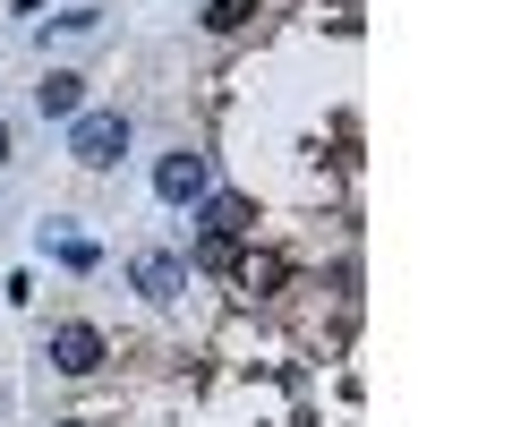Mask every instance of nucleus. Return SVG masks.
<instances>
[{"mask_svg": "<svg viewBox=\"0 0 512 427\" xmlns=\"http://www.w3.org/2000/svg\"><path fill=\"white\" fill-rule=\"evenodd\" d=\"M69 154H77L86 171H111V163L128 154V112H77V120H69Z\"/></svg>", "mask_w": 512, "mask_h": 427, "instance_id": "obj_1", "label": "nucleus"}, {"mask_svg": "<svg viewBox=\"0 0 512 427\" xmlns=\"http://www.w3.org/2000/svg\"><path fill=\"white\" fill-rule=\"evenodd\" d=\"M205 188H214V171H205V154H163V163H154V197H163V205H197L205 197Z\"/></svg>", "mask_w": 512, "mask_h": 427, "instance_id": "obj_2", "label": "nucleus"}, {"mask_svg": "<svg viewBox=\"0 0 512 427\" xmlns=\"http://www.w3.org/2000/svg\"><path fill=\"white\" fill-rule=\"evenodd\" d=\"M52 368H60V376H94V368H103V334H94L86 316L52 325Z\"/></svg>", "mask_w": 512, "mask_h": 427, "instance_id": "obj_3", "label": "nucleus"}, {"mask_svg": "<svg viewBox=\"0 0 512 427\" xmlns=\"http://www.w3.org/2000/svg\"><path fill=\"white\" fill-rule=\"evenodd\" d=\"M35 112H43V120H77V112H86V77H77V69H52V77L35 86Z\"/></svg>", "mask_w": 512, "mask_h": 427, "instance_id": "obj_4", "label": "nucleus"}, {"mask_svg": "<svg viewBox=\"0 0 512 427\" xmlns=\"http://www.w3.org/2000/svg\"><path fill=\"white\" fill-rule=\"evenodd\" d=\"M128 274H137V291H146V299H180L188 265H180V257H163V248H146V257L128 265Z\"/></svg>", "mask_w": 512, "mask_h": 427, "instance_id": "obj_5", "label": "nucleus"}, {"mask_svg": "<svg viewBox=\"0 0 512 427\" xmlns=\"http://www.w3.org/2000/svg\"><path fill=\"white\" fill-rule=\"evenodd\" d=\"M248 231V197H205V240H239Z\"/></svg>", "mask_w": 512, "mask_h": 427, "instance_id": "obj_6", "label": "nucleus"}, {"mask_svg": "<svg viewBox=\"0 0 512 427\" xmlns=\"http://www.w3.org/2000/svg\"><path fill=\"white\" fill-rule=\"evenodd\" d=\"M256 18V0H205V35H239Z\"/></svg>", "mask_w": 512, "mask_h": 427, "instance_id": "obj_7", "label": "nucleus"}, {"mask_svg": "<svg viewBox=\"0 0 512 427\" xmlns=\"http://www.w3.org/2000/svg\"><path fill=\"white\" fill-rule=\"evenodd\" d=\"M0 171H9V120H0Z\"/></svg>", "mask_w": 512, "mask_h": 427, "instance_id": "obj_8", "label": "nucleus"}, {"mask_svg": "<svg viewBox=\"0 0 512 427\" xmlns=\"http://www.w3.org/2000/svg\"><path fill=\"white\" fill-rule=\"evenodd\" d=\"M60 427H86V419H60Z\"/></svg>", "mask_w": 512, "mask_h": 427, "instance_id": "obj_9", "label": "nucleus"}]
</instances>
